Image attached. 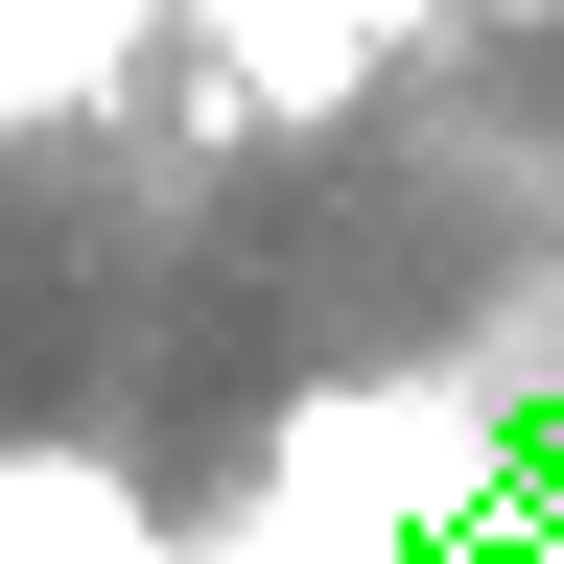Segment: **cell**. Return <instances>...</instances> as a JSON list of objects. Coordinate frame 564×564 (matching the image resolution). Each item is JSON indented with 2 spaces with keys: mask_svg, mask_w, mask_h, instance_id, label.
<instances>
[{
  "mask_svg": "<svg viewBox=\"0 0 564 564\" xmlns=\"http://www.w3.org/2000/svg\"><path fill=\"white\" fill-rule=\"evenodd\" d=\"M188 24L236 47V95H259V118H352L423 24H447V0H188Z\"/></svg>",
  "mask_w": 564,
  "mask_h": 564,
  "instance_id": "cell-1",
  "label": "cell"
},
{
  "mask_svg": "<svg viewBox=\"0 0 564 564\" xmlns=\"http://www.w3.org/2000/svg\"><path fill=\"white\" fill-rule=\"evenodd\" d=\"M494 24H541V0H494Z\"/></svg>",
  "mask_w": 564,
  "mask_h": 564,
  "instance_id": "cell-2",
  "label": "cell"
}]
</instances>
